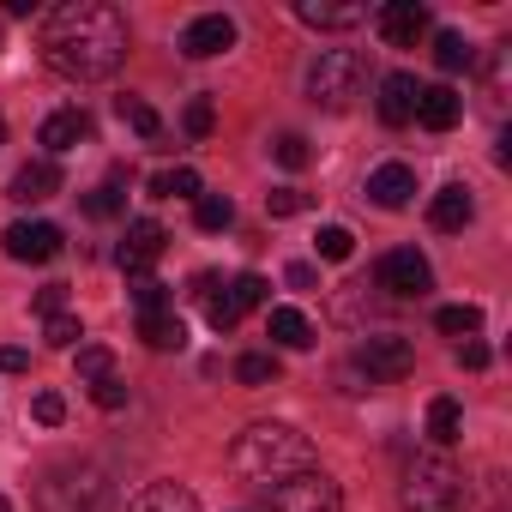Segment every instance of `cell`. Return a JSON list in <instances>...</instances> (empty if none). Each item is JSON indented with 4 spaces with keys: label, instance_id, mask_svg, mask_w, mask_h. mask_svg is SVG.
<instances>
[{
    "label": "cell",
    "instance_id": "obj_5",
    "mask_svg": "<svg viewBox=\"0 0 512 512\" xmlns=\"http://www.w3.org/2000/svg\"><path fill=\"white\" fill-rule=\"evenodd\" d=\"M362 85H368V61L356 55V49H326L314 67H308V97L320 103V109H350L356 97H362Z\"/></svg>",
    "mask_w": 512,
    "mask_h": 512
},
{
    "label": "cell",
    "instance_id": "obj_16",
    "mask_svg": "<svg viewBox=\"0 0 512 512\" xmlns=\"http://www.w3.org/2000/svg\"><path fill=\"white\" fill-rule=\"evenodd\" d=\"M61 193V169L43 157V163H25L19 175H13V187H7V199H19V205H43V199H55Z\"/></svg>",
    "mask_w": 512,
    "mask_h": 512
},
{
    "label": "cell",
    "instance_id": "obj_35",
    "mask_svg": "<svg viewBox=\"0 0 512 512\" xmlns=\"http://www.w3.org/2000/svg\"><path fill=\"white\" fill-rule=\"evenodd\" d=\"M308 205H314V199H308L302 187H278V193H266V211H272V217H302Z\"/></svg>",
    "mask_w": 512,
    "mask_h": 512
},
{
    "label": "cell",
    "instance_id": "obj_20",
    "mask_svg": "<svg viewBox=\"0 0 512 512\" xmlns=\"http://www.w3.org/2000/svg\"><path fill=\"white\" fill-rule=\"evenodd\" d=\"M139 338H145L151 350H181V344H187V326H181L175 308H157V314H139Z\"/></svg>",
    "mask_w": 512,
    "mask_h": 512
},
{
    "label": "cell",
    "instance_id": "obj_6",
    "mask_svg": "<svg viewBox=\"0 0 512 512\" xmlns=\"http://www.w3.org/2000/svg\"><path fill=\"white\" fill-rule=\"evenodd\" d=\"M266 512H344V494H338V482L314 464V470H302V476L266 488Z\"/></svg>",
    "mask_w": 512,
    "mask_h": 512
},
{
    "label": "cell",
    "instance_id": "obj_46",
    "mask_svg": "<svg viewBox=\"0 0 512 512\" xmlns=\"http://www.w3.org/2000/svg\"><path fill=\"white\" fill-rule=\"evenodd\" d=\"M0 145H7V121H0Z\"/></svg>",
    "mask_w": 512,
    "mask_h": 512
},
{
    "label": "cell",
    "instance_id": "obj_18",
    "mask_svg": "<svg viewBox=\"0 0 512 512\" xmlns=\"http://www.w3.org/2000/svg\"><path fill=\"white\" fill-rule=\"evenodd\" d=\"M127 512H199V494L187 482H151V488L133 494Z\"/></svg>",
    "mask_w": 512,
    "mask_h": 512
},
{
    "label": "cell",
    "instance_id": "obj_31",
    "mask_svg": "<svg viewBox=\"0 0 512 512\" xmlns=\"http://www.w3.org/2000/svg\"><path fill=\"white\" fill-rule=\"evenodd\" d=\"M266 296H272V284H266L260 272H241V278L229 284V302H235L241 314H247V308H266Z\"/></svg>",
    "mask_w": 512,
    "mask_h": 512
},
{
    "label": "cell",
    "instance_id": "obj_9",
    "mask_svg": "<svg viewBox=\"0 0 512 512\" xmlns=\"http://www.w3.org/2000/svg\"><path fill=\"white\" fill-rule=\"evenodd\" d=\"M380 290L386 296H428L434 290V272L416 247H392L386 260H380Z\"/></svg>",
    "mask_w": 512,
    "mask_h": 512
},
{
    "label": "cell",
    "instance_id": "obj_25",
    "mask_svg": "<svg viewBox=\"0 0 512 512\" xmlns=\"http://www.w3.org/2000/svg\"><path fill=\"white\" fill-rule=\"evenodd\" d=\"M458 428H464L458 398H434V404H428V434H434L440 446H452V440H458Z\"/></svg>",
    "mask_w": 512,
    "mask_h": 512
},
{
    "label": "cell",
    "instance_id": "obj_41",
    "mask_svg": "<svg viewBox=\"0 0 512 512\" xmlns=\"http://www.w3.org/2000/svg\"><path fill=\"white\" fill-rule=\"evenodd\" d=\"M91 398H97V410H121V404H127V386H121V374H115V380H103V386H91Z\"/></svg>",
    "mask_w": 512,
    "mask_h": 512
},
{
    "label": "cell",
    "instance_id": "obj_21",
    "mask_svg": "<svg viewBox=\"0 0 512 512\" xmlns=\"http://www.w3.org/2000/svg\"><path fill=\"white\" fill-rule=\"evenodd\" d=\"M266 332H272V344H284V350H308V344H314V326H308L302 308H272Z\"/></svg>",
    "mask_w": 512,
    "mask_h": 512
},
{
    "label": "cell",
    "instance_id": "obj_32",
    "mask_svg": "<svg viewBox=\"0 0 512 512\" xmlns=\"http://www.w3.org/2000/svg\"><path fill=\"white\" fill-rule=\"evenodd\" d=\"M235 380H241V386H266V380H278V356H266V350L241 356V362H235Z\"/></svg>",
    "mask_w": 512,
    "mask_h": 512
},
{
    "label": "cell",
    "instance_id": "obj_33",
    "mask_svg": "<svg viewBox=\"0 0 512 512\" xmlns=\"http://www.w3.org/2000/svg\"><path fill=\"white\" fill-rule=\"evenodd\" d=\"M121 205H127V199H121V187H115V181H103V187H91V193H85V217H97V223L121 217Z\"/></svg>",
    "mask_w": 512,
    "mask_h": 512
},
{
    "label": "cell",
    "instance_id": "obj_30",
    "mask_svg": "<svg viewBox=\"0 0 512 512\" xmlns=\"http://www.w3.org/2000/svg\"><path fill=\"white\" fill-rule=\"evenodd\" d=\"M314 247H320V260H332V266H344L350 253H356V235L344 229V223H326L320 235H314Z\"/></svg>",
    "mask_w": 512,
    "mask_h": 512
},
{
    "label": "cell",
    "instance_id": "obj_37",
    "mask_svg": "<svg viewBox=\"0 0 512 512\" xmlns=\"http://www.w3.org/2000/svg\"><path fill=\"white\" fill-rule=\"evenodd\" d=\"M43 338H49L55 350H73V344H79L85 332H79V320H73V314H49V326H43Z\"/></svg>",
    "mask_w": 512,
    "mask_h": 512
},
{
    "label": "cell",
    "instance_id": "obj_3",
    "mask_svg": "<svg viewBox=\"0 0 512 512\" xmlns=\"http://www.w3.org/2000/svg\"><path fill=\"white\" fill-rule=\"evenodd\" d=\"M115 488L97 464H55L37 482V512H109Z\"/></svg>",
    "mask_w": 512,
    "mask_h": 512
},
{
    "label": "cell",
    "instance_id": "obj_19",
    "mask_svg": "<svg viewBox=\"0 0 512 512\" xmlns=\"http://www.w3.org/2000/svg\"><path fill=\"white\" fill-rule=\"evenodd\" d=\"M470 217H476V199H470V187H458V181L440 187L434 205H428V223H434V229H464Z\"/></svg>",
    "mask_w": 512,
    "mask_h": 512
},
{
    "label": "cell",
    "instance_id": "obj_1",
    "mask_svg": "<svg viewBox=\"0 0 512 512\" xmlns=\"http://www.w3.org/2000/svg\"><path fill=\"white\" fill-rule=\"evenodd\" d=\"M43 61L73 85H97L127 61V19L109 0H67L43 25Z\"/></svg>",
    "mask_w": 512,
    "mask_h": 512
},
{
    "label": "cell",
    "instance_id": "obj_14",
    "mask_svg": "<svg viewBox=\"0 0 512 512\" xmlns=\"http://www.w3.org/2000/svg\"><path fill=\"white\" fill-rule=\"evenodd\" d=\"M458 115H464V103H458L452 85H422V91H416V121H422L428 133H452Z\"/></svg>",
    "mask_w": 512,
    "mask_h": 512
},
{
    "label": "cell",
    "instance_id": "obj_42",
    "mask_svg": "<svg viewBox=\"0 0 512 512\" xmlns=\"http://www.w3.org/2000/svg\"><path fill=\"white\" fill-rule=\"evenodd\" d=\"M37 314L49 320V314H67V284H49V290H37Z\"/></svg>",
    "mask_w": 512,
    "mask_h": 512
},
{
    "label": "cell",
    "instance_id": "obj_23",
    "mask_svg": "<svg viewBox=\"0 0 512 512\" xmlns=\"http://www.w3.org/2000/svg\"><path fill=\"white\" fill-rule=\"evenodd\" d=\"M470 61H476V49L464 43V31H440V37H434V67H440V73H464Z\"/></svg>",
    "mask_w": 512,
    "mask_h": 512
},
{
    "label": "cell",
    "instance_id": "obj_11",
    "mask_svg": "<svg viewBox=\"0 0 512 512\" xmlns=\"http://www.w3.org/2000/svg\"><path fill=\"white\" fill-rule=\"evenodd\" d=\"M223 49H235V19H229V13H199V19L181 31V55H187V61H217Z\"/></svg>",
    "mask_w": 512,
    "mask_h": 512
},
{
    "label": "cell",
    "instance_id": "obj_47",
    "mask_svg": "<svg viewBox=\"0 0 512 512\" xmlns=\"http://www.w3.org/2000/svg\"><path fill=\"white\" fill-rule=\"evenodd\" d=\"M0 512H13V506H7V500H0Z\"/></svg>",
    "mask_w": 512,
    "mask_h": 512
},
{
    "label": "cell",
    "instance_id": "obj_24",
    "mask_svg": "<svg viewBox=\"0 0 512 512\" xmlns=\"http://www.w3.org/2000/svg\"><path fill=\"white\" fill-rule=\"evenodd\" d=\"M193 223H199L205 235L229 229V223H235V205H229V193H199V199H193Z\"/></svg>",
    "mask_w": 512,
    "mask_h": 512
},
{
    "label": "cell",
    "instance_id": "obj_27",
    "mask_svg": "<svg viewBox=\"0 0 512 512\" xmlns=\"http://www.w3.org/2000/svg\"><path fill=\"white\" fill-rule=\"evenodd\" d=\"M151 193L157 199H199V175L193 169H157L151 175Z\"/></svg>",
    "mask_w": 512,
    "mask_h": 512
},
{
    "label": "cell",
    "instance_id": "obj_10",
    "mask_svg": "<svg viewBox=\"0 0 512 512\" xmlns=\"http://www.w3.org/2000/svg\"><path fill=\"white\" fill-rule=\"evenodd\" d=\"M61 229L55 223H13L7 235H0V247H7V260H19V266H49L55 253H61Z\"/></svg>",
    "mask_w": 512,
    "mask_h": 512
},
{
    "label": "cell",
    "instance_id": "obj_29",
    "mask_svg": "<svg viewBox=\"0 0 512 512\" xmlns=\"http://www.w3.org/2000/svg\"><path fill=\"white\" fill-rule=\"evenodd\" d=\"M79 380H85V386H103V380H115V350H103V344H85V350H79Z\"/></svg>",
    "mask_w": 512,
    "mask_h": 512
},
{
    "label": "cell",
    "instance_id": "obj_12",
    "mask_svg": "<svg viewBox=\"0 0 512 512\" xmlns=\"http://www.w3.org/2000/svg\"><path fill=\"white\" fill-rule=\"evenodd\" d=\"M163 247H169V229H163V223H151V217L127 223V241H121V266H127V278H145V272L163 260Z\"/></svg>",
    "mask_w": 512,
    "mask_h": 512
},
{
    "label": "cell",
    "instance_id": "obj_13",
    "mask_svg": "<svg viewBox=\"0 0 512 512\" xmlns=\"http://www.w3.org/2000/svg\"><path fill=\"white\" fill-rule=\"evenodd\" d=\"M368 199H374L380 211H404V205L416 199V169H410V163H380V169L368 175Z\"/></svg>",
    "mask_w": 512,
    "mask_h": 512
},
{
    "label": "cell",
    "instance_id": "obj_34",
    "mask_svg": "<svg viewBox=\"0 0 512 512\" xmlns=\"http://www.w3.org/2000/svg\"><path fill=\"white\" fill-rule=\"evenodd\" d=\"M272 157H278L284 169H308V157H314V151H308V139H302V133H278V139H272Z\"/></svg>",
    "mask_w": 512,
    "mask_h": 512
},
{
    "label": "cell",
    "instance_id": "obj_36",
    "mask_svg": "<svg viewBox=\"0 0 512 512\" xmlns=\"http://www.w3.org/2000/svg\"><path fill=\"white\" fill-rule=\"evenodd\" d=\"M133 302H139V314H157V308H169V290L145 272V278H133Z\"/></svg>",
    "mask_w": 512,
    "mask_h": 512
},
{
    "label": "cell",
    "instance_id": "obj_26",
    "mask_svg": "<svg viewBox=\"0 0 512 512\" xmlns=\"http://www.w3.org/2000/svg\"><path fill=\"white\" fill-rule=\"evenodd\" d=\"M115 115H121L139 139H157V133H163V121H157V109H151L145 97H121V103H115Z\"/></svg>",
    "mask_w": 512,
    "mask_h": 512
},
{
    "label": "cell",
    "instance_id": "obj_7",
    "mask_svg": "<svg viewBox=\"0 0 512 512\" xmlns=\"http://www.w3.org/2000/svg\"><path fill=\"white\" fill-rule=\"evenodd\" d=\"M374 31H380L392 49H416V43L434 31V19H428L422 0H386V7L374 13Z\"/></svg>",
    "mask_w": 512,
    "mask_h": 512
},
{
    "label": "cell",
    "instance_id": "obj_43",
    "mask_svg": "<svg viewBox=\"0 0 512 512\" xmlns=\"http://www.w3.org/2000/svg\"><path fill=\"white\" fill-rule=\"evenodd\" d=\"M31 368V356L19 350V344H7V350H0V374H25Z\"/></svg>",
    "mask_w": 512,
    "mask_h": 512
},
{
    "label": "cell",
    "instance_id": "obj_44",
    "mask_svg": "<svg viewBox=\"0 0 512 512\" xmlns=\"http://www.w3.org/2000/svg\"><path fill=\"white\" fill-rule=\"evenodd\" d=\"M458 362H464V368H488V350L470 338V344H458Z\"/></svg>",
    "mask_w": 512,
    "mask_h": 512
},
{
    "label": "cell",
    "instance_id": "obj_17",
    "mask_svg": "<svg viewBox=\"0 0 512 512\" xmlns=\"http://www.w3.org/2000/svg\"><path fill=\"white\" fill-rule=\"evenodd\" d=\"M37 139L61 157V151H73V145H85V139H91V115H85V109H55V115L43 121V133H37Z\"/></svg>",
    "mask_w": 512,
    "mask_h": 512
},
{
    "label": "cell",
    "instance_id": "obj_45",
    "mask_svg": "<svg viewBox=\"0 0 512 512\" xmlns=\"http://www.w3.org/2000/svg\"><path fill=\"white\" fill-rule=\"evenodd\" d=\"M284 278H290V284H296V290H314V266H302V260H296V266H290V272H284Z\"/></svg>",
    "mask_w": 512,
    "mask_h": 512
},
{
    "label": "cell",
    "instance_id": "obj_40",
    "mask_svg": "<svg viewBox=\"0 0 512 512\" xmlns=\"http://www.w3.org/2000/svg\"><path fill=\"white\" fill-rule=\"evenodd\" d=\"M31 416H37L43 428H55V422H67V404H61V392H37V404H31Z\"/></svg>",
    "mask_w": 512,
    "mask_h": 512
},
{
    "label": "cell",
    "instance_id": "obj_22",
    "mask_svg": "<svg viewBox=\"0 0 512 512\" xmlns=\"http://www.w3.org/2000/svg\"><path fill=\"white\" fill-rule=\"evenodd\" d=\"M296 19H302V25H314V31H350V25H362V19H368V7H320V0H302Z\"/></svg>",
    "mask_w": 512,
    "mask_h": 512
},
{
    "label": "cell",
    "instance_id": "obj_28",
    "mask_svg": "<svg viewBox=\"0 0 512 512\" xmlns=\"http://www.w3.org/2000/svg\"><path fill=\"white\" fill-rule=\"evenodd\" d=\"M434 326H440L446 338H476V332H482V308H470V302H464V308H440Z\"/></svg>",
    "mask_w": 512,
    "mask_h": 512
},
{
    "label": "cell",
    "instance_id": "obj_38",
    "mask_svg": "<svg viewBox=\"0 0 512 512\" xmlns=\"http://www.w3.org/2000/svg\"><path fill=\"white\" fill-rule=\"evenodd\" d=\"M211 127H217L211 97H193V103H187V133H193V139H211Z\"/></svg>",
    "mask_w": 512,
    "mask_h": 512
},
{
    "label": "cell",
    "instance_id": "obj_8",
    "mask_svg": "<svg viewBox=\"0 0 512 512\" xmlns=\"http://www.w3.org/2000/svg\"><path fill=\"white\" fill-rule=\"evenodd\" d=\"M356 362L368 368V380H410V368H416V350H410V338H392V332H380V338H362V350H356Z\"/></svg>",
    "mask_w": 512,
    "mask_h": 512
},
{
    "label": "cell",
    "instance_id": "obj_15",
    "mask_svg": "<svg viewBox=\"0 0 512 512\" xmlns=\"http://www.w3.org/2000/svg\"><path fill=\"white\" fill-rule=\"evenodd\" d=\"M416 91H422V85H416L410 73H386V79H380V121H386V127H410V121H416Z\"/></svg>",
    "mask_w": 512,
    "mask_h": 512
},
{
    "label": "cell",
    "instance_id": "obj_39",
    "mask_svg": "<svg viewBox=\"0 0 512 512\" xmlns=\"http://www.w3.org/2000/svg\"><path fill=\"white\" fill-rule=\"evenodd\" d=\"M205 320H211V332H235V326H241V308H235L229 296H211V302H205Z\"/></svg>",
    "mask_w": 512,
    "mask_h": 512
},
{
    "label": "cell",
    "instance_id": "obj_4",
    "mask_svg": "<svg viewBox=\"0 0 512 512\" xmlns=\"http://www.w3.org/2000/svg\"><path fill=\"white\" fill-rule=\"evenodd\" d=\"M470 506V488H464V470L440 452H422L410 470H404V512H464Z\"/></svg>",
    "mask_w": 512,
    "mask_h": 512
},
{
    "label": "cell",
    "instance_id": "obj_2",
    "mask_svg": "<svg viewBox=\"0 0 512 512\" xmlns=\"http://www.w3.org/2000/svg\"><path fill=\"white\" fill-rule=\"evenodd\" d=\"M229 470H235L241 482L278 488V482L314 470V446H308V434L290 428V422H253V428L235 434V446H229Z\"/></svg>",
    "mask_w": 512,
    "mask_h": 512
}]
</instances>
